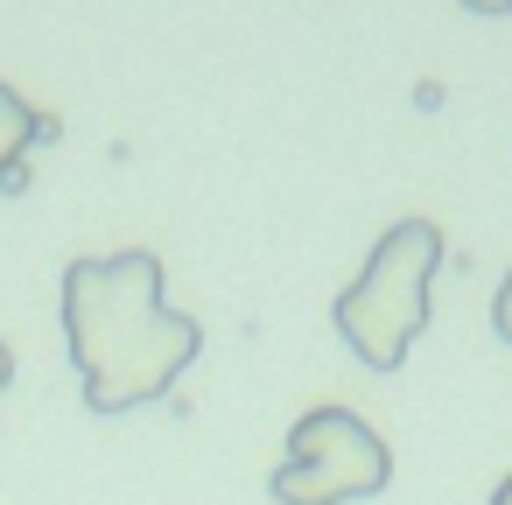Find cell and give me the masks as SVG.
Wrapping results in <instances>:
<instances>
[{
	"instance_id": "cell-1",
	"label": "cell",
	"mask_w": 512,
	"mask_h": 505,
	"mask_svg": "<svg viewBox=\"0 0 512 505\" xmlns=\"http://www.w3.org/2000/svg\"><path fill=\"white\" fill-rule=\"evenodd\" d=\"M64 344L92 414L162 400L204 351V323L162 302V260L148 246L64 267Z\"/></svg>"
},
{
	"instance_id": "cell-2",
	"label": "cell",
	"mask_w": 512,
	"mask_h": 505,
	"mask_svg": "<svg viewBox=\"0 0 512 505\" xmlns=\"http://www.w3.org/2000/svg\"><path fill=\"white\" fill-rule=\"evenodd\" d=\"M435 267H442V225L435 218H400L372 246L358 281L337 295V309H330L337 337L372 372H400V358L428 330V281H435Z\"/></svg>"
},
{
	"instance_id": "cell-3",
	"label": "cell",
	"mask_w": 512,
	"mask_h": 505,
	"mask_svg": "<svg viewBox=\"0 0 512 505\" xmlns=\"http://www.w3.org/2000/svg\"><path fill=\"white\" fill-rule=\"evenodd\" d=\"M393 456L379 442V428L351 407H309L288 428V456L274 470V498L281 505H344V498H372L386 491Z\"/></svg>"
},
{
	"instance_id": "cell-4",
	"label": "cell",
	"mask_w": 512,
	"mask_h": 505,
	"mask_svg": "<svg viewBox=\"0 0 512 505\" xmlns=\"http://www.w3.org/2000/svg\"><path fill=\"white\" fill-rule=\"evenodd\" d=\"M29 148H36V106L15 85H0V162H15Z\"/></svg>"
},
{
	"instance_id": "cell-5",
	"label": "cell",
	"mask_w": 512,
	"mask_h": 505,
	"mask_svg": "<svg viewBox=\"0 0 512 505\" xmlns=\"http://www.w3.org/2000/svg\"><path fill=\"white\" fill-rule=\"evenodd\" d=\"M36 176H29V155H15V162H0V197H22Z\"/></svg>"
},
{
	"instance_id": "cell-6",
	"label": "cell",
	"mask_w": 512,
	"mask_h": 505,
	"mask_svg": "<svg viewBox=\"0 0 512 505\" xmlns=\"http://www.w3.org/2000/svg\"><path fill=\"white\" fill-rule=\"evenodd\" d=\"M491 323H498V337L512 344V267H505V281H498V302H491Z\"/></svg>"
},
{
	"instance_id": "cell-7",
	"label": "cell",
	"mask_w": 512,
	"mask_h": 505,
	"mask_svg": "<svg viewBox=\"0 0 512 505\" xmlns=\"http://www.w3.org/2000/svg\"><path fill=\"white\" fill-rule=\"evenodd\" d=\"M57 134H64V120H57V113H36V148H50Z\"/></svg>"
},
{
	"instance_id": "cell-8",
	"label": "cell",
	"mask_w": 512,
	"mask_h": 505,
	"mask_svg": "<svg viewBox=\"0 0 512 505\" xmlns=\"http://www.w3.org/2000/svg\"><path fill=\"white\" fill-rule=\"evenodd\" d=\"M470 15H512V0H463Z\"/></svg>"
},
{
	"instance_id": "cell-9",
	"label": "cell",
	"mask_w": 512,
	"mask_h": 505,
	"mask_svg": "<svg viewBox=\"0 0 512 505\" xmlns=\"http://www.w3.org/2000/svg\"><path fill=\"white\" fill-rule=\"evenodd\" d=\"M15 379V351H8V337H0V386Z\"/></svg>"
},
{
	"instance_id": "cell-10",
	"label": "cell",
	"mask_w": 512,
	"mask_h": 505,
	"mask_svg": "<svg viewBox=\"0 0 512 505\" xmlns=\"http://www.w3.org/2000/svg\"><path fill=\"white\" fill-rule=\"evenodd\" d=\"M491 505H512V470L498 477V491H491Z\"/></svg>"
}]
</instances>
